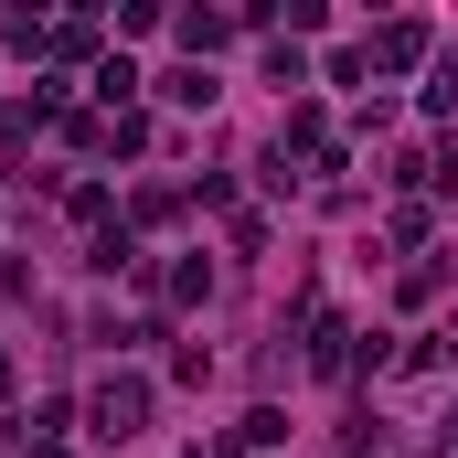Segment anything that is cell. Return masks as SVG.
<instances>
[{
  "instance_id": "cell-1",
  "label": "cell",
  "mask_w": 458,
  "mask_h": 458,
  "mask_svg": "<svg viewBox=\"0 0 458 458\" xmlns=\"http://www.w3.org/2000/svg\"><path fill=\"white\" fill-rule=\"evenodd\" d=\"M139 416H149V384H97V437H139Z\"/></svg>"
}]
</instances>
